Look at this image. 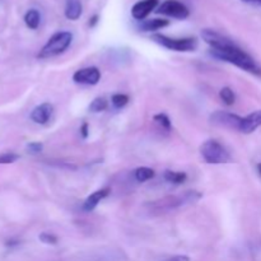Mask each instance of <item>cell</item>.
<instances>
[{"instance_id": "cell-1", "label": "cell", "mask_w": 261, "mask_h": 261, "mask_svg": "<svg viewBox=\"0 0 261 261\" xmlns=\"http://www.w3.org/2000/svg\"><path fill=\"white\" fill-rule=\"evenodd\" d=\"M201 37L204 42L211 46V55H213L214 58L232 64L250 74L261 75V66L256 63V60L231 38L211 28L201 31Z\"/></svg>"}, {"instance_id": "cell-2", "label": "cell", "mask_w": 261, "mask_h": 261, "mask_svg": "<svg viewBox=\"0 0 261 261\" xmlns=\"http://www.w3.org/2000/svg\"><path fill=\"white\" fill-rule=\"evenodd\" d=\"M200 199L201 194L198 191H185L181 195H171L160 199V200L150 201L149 204H147V206L153 213H167V212L173 211L176 208L196 203Z\"/></svg>"}, {"instance_id": "cell-3", "label": "cell", "mask_w": 261, "mask_h": 261, "mask_svg": "<svg viewBox=\"0 0 261 261\" xmlns=\"http://www.w3.org/2000/svg\"><path fill=\"white\" fill-rule=\"evenodd\" d=\"M73 41V35L68 31H61V32H56L55 35L51 36L48 38L47 42L43 45L38 53V59H50L54 56H58L60 54L65 53L68 50L69 46L71 45Z\"/></svg>"}, {"instance_id": "cell-4", "label": "cell", "mask_w": 261, "mask_h": 261, "mask_svg": "<svg viewBox=\"0 0 261 261\" xmlns=\"http://www.w3.org/2000/svg\"><path fill=\"white\" fill-rule=\"evenodd\" d=\"M152 40L158 45L168 48V50L177 51V53H191L198 48L199 42L196 37H182L173 38L162 33H155L152 36Z\"/></svg>"}, {"instance_id": "cell-5", "label": "cell", "mask_w": 261, "mask_h": 261, "mask_svg": "<svg viewBox=\"0 0 261 261\" xmlns=\"http://www.w3.org/2000/svg\"><path fill=\"white\" fill-rule=\"evenodd\" d=\"M200 153L204 161L211 165H222V163H229L232 161L228 150L218 140L214 139L204 142L200 147Z\"/></svg>"}, {"instance_id": "cell-6", "label": "cell", "mask_w": 261, "mask_h": 261, "mask_svg": "<svg viewBox=\"0 0 261 261\" xmlns=\"http://www.w3.org/2000/svg\"><path fill=\"white\" fill-rule=\"evenodd\" d=\"M157 13L175 19H186L190 15L189 8L178 0H165L158 5Z\"/></svg>"}, {"instance_id": "cell-7", "label": "cell", "mask_w": 261, "mask_h": 261, "mask_svg": "<svg viewBox=\"0 0 261 261\" xmlns=\"http://www.w3.org/2000/svg\"><path fill=\"white\" fill-rule=\"evenodd\" d=\"M242 120H244V117L227 111H216L211 116V121L213 122L214 125L227 127V129L237 130V132L241 130Z\"/></svg>"}, {"instance_id": "cell-8", "label": "cell", "mask_w": 261, "mask_h": 261, "mask_svg": "<svg viewBox=\"0 0 261 261\" xmlns=\"http://www.w3.org/2000/svg\"><path fill=\"white\" fill-rule=\"evenodd\" d=\"M73 81L76 84H84V86H96L101 81V71L96 66H88V68L78 69L73 74Z\"/></svg>"}, {"instance_id": "cell-9", "label": "cell", "mask_w": 261, "mask_h": 261, "mask_svg": "<svg viewBox=\"0 0 261 261\" xmlns=\"http://www.w3.org/2000/svg\"><path fill=\"white\" fill-rule=\"evenodd\" d=\"M160 0H139L132 8V15L137 20H144L150 13L157 9Z\"/></svg>"}, {"instance_id": "cell-10", "label": "cell", "mask_w": 261, "mask_h": 261, "mask_svg": "<svg viewBox=\"0 0 261 261\" xmlns=\"http://www.w3.org/2000/svg\"><path fill=\"white\" fill-rule=\"evenodd\" d=\"M54 114V106L51 103H42L40 106L35 107L31 112V120L36 124L45 125L50 121L51 116Z\"/></svg>"}, {"instance_id": "cell-11", "label": "cell", "mask_w": 261, "mask_h": 261, "mask_svg": "<svg viewBox=\"0 0 261 261\" xmlns=\"http://www.w3.org/2000/svg\"><path fill=\"white\" fill-rule=\"evenodd\" d=\"M261 126V110L251 112L250 115H247L246 117H244L241 125V130L240 133H244V134H251L255 130L259 129Z\"/></svg>"}, {"instance_id": "cell-12", "label": "cell", "mask_w": 261, "mask_h": 261, "mask_svg": "<svg viewBox=\"0 0 261 261\" xmlns=\"http://www.w3.org/2000/svg\"><path fill=\"white\" fill-rule=\"evenodd\" d=\"M110 191L111 190H110L109 188H105V189H99V190L92 193L91 195H89L88 198L84 200V203H83L84 211L86 212L94 211V209L97 208V205H98V204L101 203L105 198H107V196L110 195Z\"/></svg>"}, {"instance_id": "cell-13", "label": "cell", "mask_w": 261, "mask_h": 261, "mask_svg": "<svg viewBox=\"0 0 261 261\" xmlns=\"http://www.w3.org/2000/svg\"><path fill=\"white\" fill-rule=\"evenodd\" d=\"M170 24V20L163 19V18H152V19L143 20L140 23L139 28L143 32H154V31L162 30Z\"/></svg>"}, {"instance_id": "cell-14", "label": "cell", "mask_w": 261, "mask_h": 261, "mask_svg": "<svg viewBox=\"0 0 261 261\" xmlns=\"http://www.w3.org/2000/svg\"><path fill=\"white\" fill-rule=\"evenodd\" d=\"M83 13V5L81 0H66L65 17L70 20H76Z\"/></svg>"}, {"instance_id": "cell-15", "label": "cell", "mask_w": 261, "mask_h": 261, "mask_svg": "<svg viewBox=\"0 0 261 261\" xmlns=\"http://www.w3.org/2000/svg\"><path fill=\"white\" fill-rule=\"evenodd\" d=\"M153 121L157 125L158 129L162 130L166 134H170L171 130H172V122H171L170 117L166 114H157L153 116Z\"/></svg>"}, {"instance_id": "cell-16", "label": "cell", "mask_w": 261, "mask_h": 261, "mask_svg": "<svg viewBox=\"0 0 261 261\" xmlns=\"http://www.w3.org/2000/svg\"><path fill=\"white\" fill-rule=\"evenodd\" d=\"M24 23L31 30H37L41 23V14L37 9H30L24 15Z\"/></svg>"}, {"instance_id": "cell-17", "label": "cell", "mask_w": 261, "mask_h": 261, "mask_svg": "<svg viewBox=\"0 0 261 261\" xmlns=\"http://www.w3.org/2000/svg\"><path fill=\"white\" fill-rule=\"evenodd\" d=\"M163 177L167 182L173 184V185H181L186 181L188 175L185 172H178V171H166Z\"/></svg>"}, {"instance_id": "cell-18", "label": "cell", "mask_w": 261, "mask_h": 261, "mask_svg": "<svg viewBox=\"0 0 261 261\" xmlns=\"http://www.w3.org/2000/svg\"><path fill=\"white\" fill-rule=\"evenodd\" d=\"M154 170L149 167H139L134 171V177L138 182H145L154 177Z\"/></svg>"}, {"instance_id": "cell-19", "label": "cell", "mask_w": 261, "mask_h": 261, "mask_svg": "<svg viewBox=\"0 0 261 261\" xmlns=\"http://www.w3.org/2000/svg\"><path fill=\"white\" fill-rule=\"evenodd\" d=\"M219 97H221V99L227 106H232L236 102V94H234V92L229 87H223L219 91Z\"/></svg>"}, {"instance_id": "cell-20", "label": "cell", "mask_w": 261, "mask_h": 261, "mask_svg": "<svg viewBox=\"0 0 261 261\" xmlns=\"http://www.w3.org/2000/svg\"><path fill=\"white\" fill-rule=\"evenodd\" d=\"M111 103L115 109H122V107L126 106L129 103V96L122 93H116L111 97Z\"/></svg>"}, {"instance_id": "cell-21", "label": "cell", "mask_w": 261, "mask_h": 261, "mask_svg": "<svg viewBox=\"0 0 261 261\" xmlns=\"http://www.w3.org/2000/svg\"><path fill=\"white\" fill-rule=\"evenodd\" d=\"M107 109V101L103 97H97L89 105V110L92 112H102Z\"/></svg>"}, {"instance_id": "cell-22", "label": "cell", "mask_w": 261, "mask_h": 261, "mask_svg": "<svg viewBox=\"0 0 261 261\" xmlns=\"http://www.w3.org/2000/svg\"><path fill=\"white\" fill-rule=\"evenodd\" d=\"M40 241L43 242L46 245H56L58 244V237L53 233H47V232H43V233L40 234Z\"/></svg>"}, {"instance_id": "cell-23", "label": "cell", "mask_w": 261, "mask_h": 261, "mask_svg": "<svg viewBox=\"0 0 261 261\" xmlns=\"http://www.w3.org/2000/svg\"><path fill=\"white\" fill-rule=\"evenodd\" d=\"M43 149V145L42 143L40 142H32L27 145V152L30 154H38V153L42 152Z\"/></svg>"}, {"instance_id": "cell-24", "label": "cell", "mask_w": 261, "mask_h": 261, "mask_svg": "<svg viewBox=\"0 0 261 261\" xmlns=\"http://www.w3.org/2000/svg\"><path fill=\"white\" fill-rule=\"evenodd\" d=\"M17 160H19V155L15 153H5L0 155V163H13Z\"/></svg>"}, {"instance_id": "cell-25", "label": "cell", "mask_w": 261, "mask_h": 261, "mask_svg": "<svg viewBox=\"0 0 261 261\" xmlns=\"http://www.w3.org/2000/svg\"><path fill=\"white\" fill-rule=\"evenodd\" d=\"M165 261H190V257L186 256V255H176V256L168 257Z\"/></svg>"}, {"instance_id": "cell-26", "label": "cell", "mask_w": 261, "mask_h": 261, "mask_svg": "<svg viewBox=\"0 0 261 261\" xmlns=\"http://www.w3.org/2000/svg\"><path fill=\"white\" fill-rule=\"evenodd\" d=\"M81 135L83 137V139H87V138H88L89 126H88V124H87V122H84V124L81 126Z\"/></svg>"}, {"instance_id": "cell-27", "label": "cell", "mask_w": 261, "mask_h": 261, "mask_svg": "<svg viewBox=\"0 0 261 261\" xmlns=\"http://www.w3.org/2000/svg\"><path fill=\"white\" fill-rule=\"evenodd\" d=\"M244 3H247V4L257 5V7H261V0H242Z\"/></svg>"}, {"instance_id": "cell-28", "label": "cell", "mask_w": 261, "mask_h": 261, "mask_svg": "<svg viewBox=\"0 0 261 261\" xmlns=\"http://www.w3.org/2000/svg\"><path fill=\"white\" fill-rule=\"evenodd\" d=\"M97 22H98V15H93V17L91 18V20H89V25H91V27H94V25L97 24Z\"/></svg>"}, {"instance_id": "cell-29", "label": "cell", "mask_w": 261, "mask_h": 261, "mask_svg": "<svg viewBox=\"0 0 261 261\" xmlns=\"http://www.w3.org/2000/svg\"><path fill=\"white\" fill-rule=\"evenodd\" d=\"M257 172H259V175H260V177H261V162L260 163H257Z\"/></svg>"}]
</instances>
